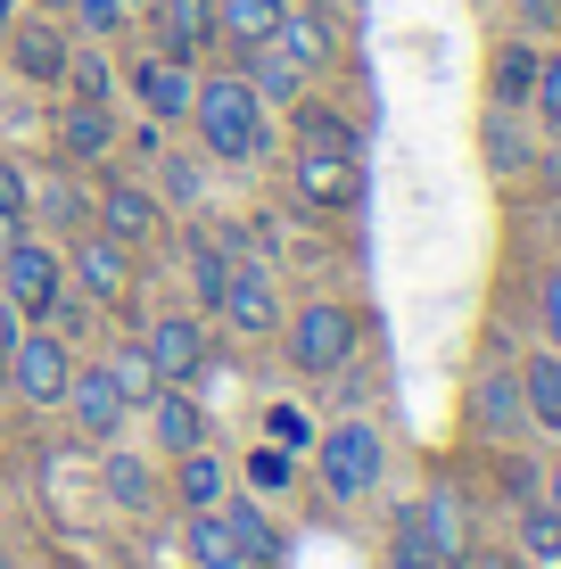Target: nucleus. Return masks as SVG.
<instances>
[{"label":"nucleus","instance_id":"nucleus-28","mask_svg":"<svg viewBox=\"0 0 561 569\" xmlns=\"http://www.w3.org/2000/svg\"><path fill=\"white\" fill-rule=\"evenodd\" d=\"M537 58H545L537 42H504V50L488 58V100H495V108H529V91H537Z\"/></svg>","mask_w":561,"mask_h":569},{"label":"nucleus","instance_id":"nucleus-29","mask_svg":"<svg viewBox=\"0 0 561 569\" xmlns=\"http://www.w3.org/2000/svg\"><path fill=\"white\" fill-rule=\"evenodd\" d=\"M240 479H248V496H289V487H298V455L273 446V438H257L240 455Z\"/></svg>","mask_w":561,"mask_h":569},{"label":"nucleus","instance_id":"nucleus-12","mask_svg":"<svg viewBox=\"0 0 561 569\" xmlns=\"http://www.w3.org/2000/svg\"><path fill=\"white\" fill-rule=\"evenodd\" d=\"M67 413H74V429H83L91 446H108L116 429H124V413H132V405L116 397L108 363H74V380H67Z\"/></svg>","mask_w":561,"mask_h":569},{"label":"nucleus","instance_id":"nucleus-34","mask_svg":"<svg viewBox=\"0 0 561 569\" xmlns=\"http://www.w3.org/2000/svg\"><path fill=\"white\" fill-rule=\"evenodd\" d=\"M520 553L545 561V569H561V520L545 512V503H529V512H520Z\"/></svg>","mask_w":561,"mask_h":569},{"label":"nucleus","instance_id":"nucleus-44","mask_svg":"<svg viewBox=\"0 0 561 569\" xmlns=\"http://www.w3.org/2000/svg\"><path fill=\"white\" fill-rule=\"evenodd\" d=\"M9 17H17V0H0V33H9Z\"/></svg>","mask_w":561,"mask_h":569},{"label":"nucleus","instance_id":"nucleus-43","mask_svg":"<svg viewBox=\"0 0 561 569\" xmlns=\"http://www.w3.org/2000/svg\"><path fill=\"white\" fill-rule=\"evenodd\" d=\"M17 231H26V223H17V214H0V248H9V240H17Z\"/></svg>","mask_w":561,"mask_h":569},{"label":"nucleus","instance_id":"nucleus-27","mask_svg":"<svg viewBox=\"0 0 561 569\" xmlns=\"http://www.w3.org/2000/svg\"><path fill=\"white\" fill-rule=\"evenodd\" d=\"M281 9H289V0H216V42H231V50L273 42Z\"/></svg>","mask_w":561,"mask_h":569},{"label":"nucleus","instance_id":"nucleus-10","mask_svg":"<svg viewBox=\"0 0 561 569\" xmlns=\"http://www.w3.org/2000/svg\"><path fill=\"white\" fill-rule=\"evenodd\" d=\"M223 322L231 330H240V339H273V330H281V289H273V272H264V264H231V281H223Z\"/></svg>","mask_w":561,"mask_h":569},{"label":"nucleus","instance_id":"nucleus-46","mask_svg":"<svg viewBox=\"0 0 561 569\" xmlns=\"http://www.w3.org/2000/svg\"><path fill=\"white\" fill-rule=\"evenodd\" d=\"M553 9H561V0H553Z\"/></svg>","mask_w":561,"mask_h":569},{"label":"nucleus","instance_id":"nucleus-24","mask_svg":"<svg viewBox=\"0 0 561 569\" xmlns=\"http://www.w3.org/2000/svg\"><path fill=\"white\" fill-rule=\"evenodd\" d=\"M240 74H248V91H257L264 108H298L305 100V74L289 67V58L273 42H257V50H240Z\"/></svg>","mask_w":561,"mask_h":569},{"label":"nucleus","instance_id":"nucleus-35","mask_svg":"<svg viewBox=\"0 0 561 569\" xmlns=\"http://www.w3.org/2000/svg\"><path fill=\"white\" fill-rule=\"evenodd\" d=\"M488 166H495V173H520V166H529V141H520L512 108H488Z\"/></svg>","mask_w":561,"mask_h":569},{"label":"nucleus","instance_id":"nucleus-13","mask_svg":"<svg viewBox=\"0 0 561 569\" xmlns=\"http://www.w3.org/2000/svg\"><path fill=\"white\" fill-rule=\"evenodd\" d=\"M91 223L108 231V240H124V248H141V240H158V223H166V207H158V190H141V182H108L100 199H91Z\"/></svg>","mask_w":561,"mask_h":569},{"label":"nucleus","instance_id":"nucleus-2","mask_svg":"<svg viewBox=\"0 0 561 569\" xmlns=\"http://www.w3.org/2000/svg\"><path fill=\"white\" fill-rule=\"evenodd\" d=\"M281 356L289 371H305V380H331V371L355 363V347H363V313L355 306H339V298H305L298 313H281Z\"/></svg>","mask_w":561,"mask_h":569},{"label":"nucleus","instance_id":"nucleus-25","mask_svg":"<svg viewBox=\"0 0 561 569\" xmlns=\"http://www.w3.org/2000/svg\"><path fill=\"white\" fill-rule=\"evenodd\" d=\"M26 214H42L50 231H91V190L74 182V173H42L33 199H26Z\"/></svg>","mask_w":561,"mask_h":569},{"label":"nucleus","instance_id":"nucleus-14","mask_svg":"<svg viewBox=\"0 0 561 569\" xmlns=\"http://www.w3.org/2000/svg\"><path fill=\"white\" fill-rule=\"evenodd\" d=\"M289 182H298V199L305 207H355V190H363V173H355V157H339V149H298V166H289Z\"/></svg>","mask_w":561,"mask_h":569},{"label":"nucleus","instance_id":"nucleus-26","mask_svg":"<svg viewBox=\"0 0 561 569\" xmlns=\"http://www.w3.org/2000/svg\"><path fill=\"white\" fill-rule=\"evenodd\" d=\"M289 141H298V149H339V157H355V149H363V132L347 124L339 108H322V100H298V108H289Z\"/></svg>","mask_w":561,"mask_h":569},{"label":"nucleus","instance_id":"nucleus-37","mask_svg":"<svg viewBox=\"0 0 561 569\" xmlns=\"http://www.w3.org/2000/svg\"><path fill=\"white\" fill-rule=\"evenodd\" d=\"M74 26H83L91 42H108V33L132 26V0H74Z\"/></svg>","mask_w":561,"mask_h":569},{"label":"nucleus","instance_id":"nucleus-42","mask_svg":"<svg viewBox=\"0 0 561 569\" xmlns=\"http://www.w3.org/2000/svg\"><path fill=\"white\" fill-rule=\"evenodd\" d=\"M17 330H26V313H17L9 298H0V356H9V347H17Z\"/></svg>","mask_w":561,"mask_h":569},{"label":"nucleus","instance_id":"nucleus-6","mask_svg":"<svg viewBox=\"0 0 561 569\" xmlns=\"http://www.w3.org/2000/svg\"><path fill=\"white\" fill-rule=\"evenodd\" d=\"M0 298H9L26 322H50V306L67 298V248L33 240V231H17L9 248H0Z\"/></svg>","mask_w":561,"mask_h":569},{"label":"nucleus","instance_id":"nucleus-9","mask_svg":"<svg viewBox=\"0 0 561 569\" xmlns=\"http://www.w3.org/2000/svg\"><path fill=\"white\" fill-rule=\"evenodd\" d=\"M132 100L149 108V124H190V100H199V67H182V58H166V50H149V58H132Z\"/></svg>","mask_w":561,"mask_h":569},{"label":"nucleus","instance_id":"nucleus-1","mask_svg":"<svg viewBox=\"0 0 561 569\" xmlns=\"http://www.w3.org/2000/svg\"><path fill=\"white\" fill-rule=\"evenodd\" d=\"M190 124H199V149L216 157V166H257V157L273 149V108H264L257 91H248V74H240V67L199 74Z\"/></svg>","mask_w":561,"mask_h":569},{"label":"nucleus","instance_id":"nucleus-36","mask_svg":"<svg viewBox=\"0 0 561 569\" xmlns=\"http://www.w3.org/2000/svg\"><path fill=\"white\" fill-rule=\"evenodd\" d=\"M529 108H537V124L561 141V50H545L537 58V91H529Z\"/></svg>","mask_w":561,"mask_h":569},{"label":"nucleus","instance_id":"nucleus-19","mask_svg":"<svg viewBox=\"0 0 561 569\" xmlns=\"http://www.w3.org/2000/svg\"><path fill=\"white\" fill-rule=\"evenodd\" d=\"M223 496H231V462L216 455V446L173 455V503H182V512H216Z\"/></svg>","mask_w":561,"mask_h":569},{"label":"nucleus","instance_id":"nucleus-31","mask_svg":"<svg viewBox=\"0 0 561 569\" xmlns=\"http://www.w3.org/2000/svg\"><path fill=\"white\" fill-rule=\"evenodd\" d=\"M108 496L124 503V512H149V503H158V470H149V455H108Z\"/></svg>","mask_w":561,"mask_h":569},{"label":"nucleus","instance_id":"nucleus-8","mask_svg":"<svg viewBox=\"0 0 561 569\" xmlns=\"http://www.w3.org/2000/svg\"><path fill=\"white\" fill-rule=\"evenodd\" d=\"M141 356L158 363V380L190 388L207 363H216V339H207V322H199V313H158V322L141 330Z\"/></svg>","mask_w":561,"mask_h":569},{"label":"nucleus","instance_id":"nucleus-18","mask_svg":"<svg viewBox=\"0 0 561 569\" xmlns=\"http://www.w3.org/2000/svg\"><path fill=\"white\" fill-rule=\"evenodd\" d=\"M273 50H281L298 74H322V67L339 58V42H331V17H322V9H281V26H273Z\"/></svg>","mask_w":561,"mask_h":569},{"label":"nucleus","instance_id":"nucleus-4","mask_svg":"<svg viewBox=\"0 0 561 569\" xmlns=\"http://www.w3.org/2000/svg\"><path fill=\"white\" fill-rule=\"evenodd\" d=\"M380 470H389V438H380L372 421H339L314 438V479L331 503H363L380 487Z\"/></svg>","mask_w":561,"mask_h":569},{"label":"nucleus","instance_id":"nucleus-3","mask_svg":"<svg viewBox=\"0 0 561 569\" xmlns=\"http://www.w3.org/2000/svg\"><path fill=\"white\" fill-rule=\"evenodd\" d=\"M67 380H74V339H58L50 322H26V330H17V347L0 356V388L26 397L33 413L67 405Z\"/></svg>","mask_w":561,"mask_h":569},{"label":"nucleus","instance_id":"nucleus-16","mask_svg":"<svg viewBox=\"0 0 561 569\" xmlns=\"http://www.w3.org/2000/svg\"><path fill=\"white\" fill-rule=\"evenodd\" d=\"M149 413V438H158V455H190V446H207V405L190 397V388H158V397L141 405Z\"/></svg>","mask_w":561,"mask_h":569},{"label":"nucleus","instance_id":"nucleus-15","mask_svg":"<svg viewBox=\"0 0 561 569\" xmlns=\"http://www.w3.org/2000/svg\"><path fill=\"white\" fill-rule=\"evenodd\" d=\"M67 58H74V42L58 26H42V17H9V67L26 74V83H67Z\"/></svg>","mask_w":561,"mask_h":569},{"label":"nucleus","instance_id":"nucleus-11","mask_svg":"<svg viewBox=\"0 0 561 569\" xmlns=\"http://www.w3.org/2000/svg\"><path fill=\"white\" fill-rule=\"evenodd\" d=\"M149 33H158L166 58L199 67V58L216 50V0H149Z\"/></svg>","mask_w":561,"mask_h":569},{"label":"nucleus","instance_id":"nucleus-5","mask_svg":"<svg viewBox=\"0 0 561 569\" xmlns=\"http://www.w3.org/2000/svg\"><path fill=\"white\" fill-rule=\"evenodd\" d=\"M462 561H471V528H462V503L447 487L397 512V569H462Z\"/></svg>","mask_w":561,"mask_h":569},{"label":"nucleus","instance_id":"nucleus-41","mask_svg":"<svg viewBox=\"0 0 561 569\" xmlns=\"http://www.w3.org/2000/svg\"><path fill=\"white\" fill-rule=\"evenodd\" d=\"M537 503H545V512L561 520V462H545V487H537Z\"/></svg>","mask_w":561,"mask_h":569},{"label":"nucleus","instance_id":"nucleus-30","mask_svg":"<svg viewBox=\"0 0 561 569\" xmlns=\"http://www.w3.org/2000/svg\"><path fill=\"white\" fill-rule=\"evenodd\" d=\"M108 380H116V397H124L132 413H141V405L166 388V380H158V363L141 356V339H132V347H108Z\"/></svg>","mask_w":561,"mask_h":569},{"label":"nucleus","instance_id":"nucleus-45","mask_svg":"<svg viewBox=\"0 0 561 569\" xmlns=\"http://www.w3.org/2000/svg\"><path fill=\"white\" fill-rule=\"evenodd\" d=\"M347 9H363V0H347Z\"/></svg>","mask_w":561,"mask_h":569},{"label":"nucleus","instance_id":"nucleus-21","mask_svg":"<svg viewBox=\"0 0 561 569\" xmlns=\"http://www.w3.org/2000/svg\"><path fill=\"white\" fill-rule=\"evenodd\" d=\"M520 371V413H529V429H545V438H561V356L545 347V356L512 363Z\"/></svg>","mask_w":561,"mask_h":569},{"label":"nucleus","instance_id":"nucleus-20","mask_svg":"<svg viewBox=\"0 0 561 569\" xmlns=\"http://www.w3.org/2000/svg\"><path fill=\"white\" fill-rule=\"evenodd\" d=\"M182 553H190V569H248V545H240V528H231L223 503L182 520Z\"/></svg>","mask_w":561,"mask_h":569},{"label":"nucleus","instance_id":"nucleus-33","mask_svg":"<svg viewBox=\"0 0 561 569\" xmlns=\"http://www.w3.org/2000/svg\"><path fill=\"white\" fill-rule=\"evenodd\" d=\"M264 438L273 446H289V455H314V413H305V405H264Z\"/></svg>","mask_w":561,"mask_h":569},{"label":"nucleus","instance_id":"nucleus-39","mask_svg":"<svg viewBox=\"0 0 561 569\" xmlns=\"http://www.w3.org/2000/svg\"><path fill=\"white\" fill-rule=\"evenodd\" d=\"M166 199L173 207H199V157H173L166 149Z\"/></svg>","mask_w":561,"mask_h":569},{"label":"nucleus","instance_id":"nucleus-32","mask_svg":"<svg viewBox=\"0 0 561 569\" xmlns=\"http://www.w3.org/2000/svg\"><path fill=\"white\" fill-rule=\"evenodd\" d=\"M67 83H74V100L116 108V67H108V50H74V58H67Z\"/></svg>","mask_w":561,"mask_h":569},{"label":"nucleus","instance_id":"nucleus-40","mask_svg":"<svg viewBox=\"0 0 561 569\" xmlns=\"http://www.w3.org/2000/svg\"><path fill=\"white\" fill-rule=\"evenodd\" d=\"M537 322H545V347L561 356V264L545 272V281H537Z\"/></svg>","mask_w":561,"mask_h":569},{"label":"nucleus","instance_id":"nucleus-38","mask_svg":"<svg viewBox=\"0 0 561 569\" xmlns=\"http://www.w3.org/2000/svg\"><path fill=\"white\" fill-rule=\"evenodd\" d=\"M26 199H33V173L17 166V157H0V214H17V223H33V214H26Z\"/></svg>","mask_w":561,"mask_h":569},{"label":"nucleus","instance_id":"nucleus-17","mask_svg":"<svg viewBox=\"0 0 561 569\" xmlns=\"http://www.w3.org/2000/svg\"><path fill=\"white\" fill-rule=\"evenodd\" d=\"M471 429H479V438H512V429H529V413H520V371L512 363H488L471 380Z\"/></svg>","mask_w":561,"mask_h":569},{"label":"nucleus","instance_id":"nucleus-7","mask_svg":"<svg viewBox=\"0 0 561 569\" xmlns=\"http://www.w3.org/2000/svg\"><path fill=\"white\" fill-rule=\"evenodd\" d=\"M67 289H74V298H91V306H116V298L132 289V248L108 240L100 223L74 231V248H67Z\"/></svg>","mask_w":561,"mask_h":569},{"label":"nucleus","instance_id":"nucleus-22","mask_svg":"<svg viewBox=\"0 0 561 569\" xmlns=\"http://www.w3.org/2000/svg\"><path fill=\"white\" fill-rule=\"evenodd\" d=\"M58 149H67V166H100V157L116 149V108L74 100L67 116H58Z\"/></svg>","mask_w":561,"mask_h":569},{"label":"nucleus","instance_id":"nucleus-23","mask_svg":"<svg viewBox=\"0 0 561 569\" xmlns=\"http://www.w3.org/2000/svg\"><path fill=\"white\" fill-rule=\"evenodd\" d=\"M223 512H231V528H240V545H248V569H281V561H289V537L273 528V512H264L257 496H240V487H231Z\"/></svg>","mask_w":561,"mask_h":569}]
</instances>
